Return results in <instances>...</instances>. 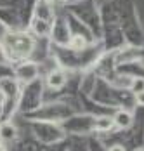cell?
<instances>
[{"mask_svg":"<svg viewBox=\"0 0 144 151\" xmlns=\"http://www.w3.org/2000/svg\"><path fill=\"white\" fill-rule=\"evenodd\" d=\"M4 44H5V50H7V56L11 54L12 58H26L31 54L35 42L33 38L26 35V33H9L5 38H4Z\"/></svg>","mask_w":144,"mask_h":151,"instance_id":"cell-1","label":"cell"},{"mask_svg":"<svg viewBox=\"0 0 144 151\" xmlns=\"http://www.w3.org/2000/svg\"><path fill=\"white\" fill-rule=\"evenodd\" d=\"M38 75V66L35 63H23L16 68V76L19 78V82H33Z\"/></svg>","mask_w":144,"mask_h":151,"instance_id":"cell-2","label":"cell"},{"mask_svg":"<svg viewBox=\"0 0 144 151\" xmlns=\"http://www.w3.org/2000/svg\"><path fill=\"white\" fill-rule=\"evenodd\" d=\"M52 16H54V9H52L50 2L49 0H38L37 5H35V19L50 23L52 21Z\"/></svg>","mask_w":144,"mask_h":151,"instance_id":"cell-3","label":"cell"},{"mask_svg":"<svg viewBox=\"0 0 144 151\" xmlns=\"http://www.w3.org/2000/svg\"><path fill=\"white\" fill-rule=\"evenodd\" d=\"M113 122H115V127L118 129H129L134 122V116L129 109H118L113 115Z\"/></svg>","mask_w":144,"mask_h":151,"instance_id":"cell-4","label":"cell"},{"mask_svg":"<svg viewBox=\"0 0 144 151\" xmlns=\"http://www.w3.org/2000/svg\"><path fill=\"white\" fill-rule=\"evenodd\" d=\"M64 83H66V75L61 70H54V71H50L47 75V85L50 89H56L58 91L61 87H64Z\"/></svg>","mask_w":144,"mask_h":151,"instance_id":"cell-5","label":"cell"},{"mask_svg":"<svg viewBox=\"0 0 144 151\" xmlns=\"http://www.w3.org/2000/svg\"><path fill=\"white\" fill-rule=\"evenodd\" d=\"M17 137V129L11 122L0 123V141H14Z\"/></svg>","mask_w":144,"mask_h":151,"instance_id":"cell-6","label":"cell"},{"mask_svg":"<svg viewBox=\"0 0 144 151\" xmlns=\"http://www.w3.org/2000/svg\"><path fill=\"white\" fill-rule=\"evenodd\" d=\"M113 127H115L113 116H99V118L96 120V129L101 130V132H109Z\"/></svg>","mask_w":144,"mask_h":151,"instance_id":"cell-7","label":"cell"},{"mask_svg":"<svg viewBox=\"0 0 144 151\" xmlns=\"http://www.w3.org/2000/svg\"><path fill=\"white\" fill-rule=\"evenodd\" d=\"M33 30L37 31L38 35H47L50 31V23L47 21H40V19H35L33 21Z\"/></svg>","mask_w":144,"mask_h":151,"instance_id":"cell-8","label":"cell"},{"mask_svg":"<svg viewBox=\"0 0 144 151\" xmlns=\"http://www.w3.org/2000/svg\"><path fill=\"white\" fill-rule=\"evenodd\" d=\"M70 45L75 49V50H78V49H84L87 45V40L84 37H73L71 40H70Z\"/></svg>","mask_w":144,"mask_h":151,"instance_id":"cell-9","label":"cell"},{"mask_svg":"<svg viewBox=\"0 0 144 151\" xmlns=\"http://www.w3.org/2000/svg\"><path fill=\"white\" fill-rule=\"evenodd\" d=\"M130 89L134 91V94H137V92H143V91H144V78H135V80L132 82Z\"/></svg>","mask_w":144,"mask_h":151,"instance_id":"cell-10","label":"cell"},{"mask_svg":"<svg viewBox=\"0 0 144 151\" xmlns=\"http://www.w3.org/2000/svg\"><path fill=\"white\" fill-rule=\"evenodd\" d=\"M134 97H135V103H137L139 106H144V91L143 92H137Z\"/></svg>","mask_w":144,"mask_h":151,"instance_id":"cell-11","label":"cell"},{"mask_svg":"<svg viewBox=\"0 0 144 151\" xmlns=\"http://www.w3.org/2000/svg\"><path fill=\"white\" fill-rule=\"evenodd\" d=\"M108 151H125V148H123V146H120V144H115V146H111Z\"/></svg>","mask_w":144,"mask_h":151,"instance_id":"cell-12","label":"cell"},{"mask_svg":"<svg viewBox=\"0 0 144 151\" xmlns=\"http://www.w3.org/2000/svg\"><path fill=\"white\" fill-rule=\"evenodd\" d=\"M5 101H7V96H5V92L0 91V104L4 106V103H5Z\"/></svg>","mask_w":144,"mask_h":151,"instance_id":"cell-13","label":"cell"},{"mask_svg":"<svg viewBox=\"0 0 144 151\" xmlns=\"http://www.w3.org/2000/svg\"><path fill=\"white\" fill-rule=\"evenodd\" d=\"M0 151H7V148H5V146H4L2 142H0Z\"/></svg>","mask_w":144,"mask_h":151,"instance_id":"cell-14","label":"cell"},{"mask_svg":"<svg viewBox=\"0 0 144 151\" xmlns=\"http://www.w3.org/2000/svg\"><path fill=\"white\" fill-rule=\"evenodd\" d=\"M2 113H4V106L0 104V116H2Z\"/></svg>","mask_w":144,"mask_h":151,"instance_id":"cell-15","label":"cell"},{"mask_svg":"<svg viewBox=\"0 0 144 151\" xmlns=\"http://www.w3.org/2000/svg\"><path fill=\"white\" fill-rule=\"evenodd\" d=\"M58 2H66V0H58Z\"/></svg>","mask_w":144,"mask_h":151,"instance_id":"cell-16","label":"cell"},{"mask_svg":"<svg viewBox=\"0 0 144 151\" xmlns=\"http://www.w3.org/2000/svg\"><path fill=\"white\" fill-rule=\"evenodd\" d=\"M135 151H144V150H135Z\"/></svg>","mask_w":144,"mask_h":151,"instance_id":"cell-17","label":"cell"},{"mask_svg":"<svg viewBox=\"0 0 144 151\" xmlns=\"http://www.w3.org/2000/svg\"><path fill=\"white\" fill-rule=\"evenodd\" d=\"M49 2H54V0H49Z\"/></svg>","mask_w":144,"mask_h":151,"instance_id":"cell-18","label":"cell"}]
</instances>
